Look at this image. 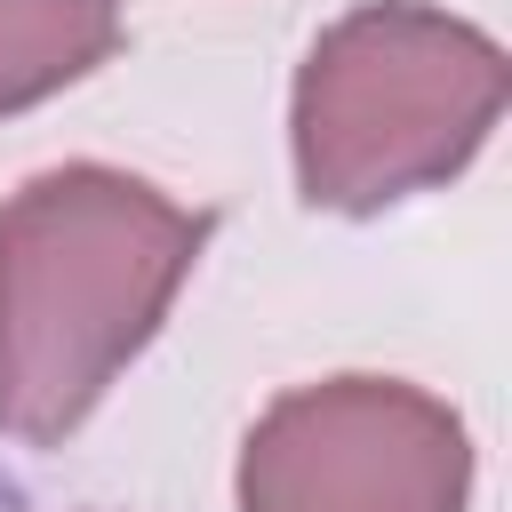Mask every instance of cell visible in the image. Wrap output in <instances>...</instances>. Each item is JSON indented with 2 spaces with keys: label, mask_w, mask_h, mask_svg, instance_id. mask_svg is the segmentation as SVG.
<instances>
[{
  "label": "cell",
  "mask_w": 512,
  "mask_h": 512,
  "mask_svg": "<svg viewBox=\"0 0 512 512\" xmlns=\"http://www.w3.org/2000/svg\"><path fill=\"white\" fill-rule=\"evenodd\" d=\"M240 512H464L472 432L400 376L288 384L240 440Z\"/></svg>",
  "instance_id": "cell-3"
},
{
  "label": "cell",
  "mask_w": 512,
  "mask_h": 512,
  "mask_svg": "<svg viewBox=\"0 0 512 512\" xmlns=\"http://www.w3.org/2000/svg\"><path fill=\"white\" fill-rule=\"evenodd\" d=\"M120 0H0V120L88 80L120 48Z\"/></svg>",
  "instance_id": "cell-4"
},
{
  "label": "cell",
  "mask_w": 512,
  "mask_h": 512,
  "mask_svg": "<svg viewBox=\"0 0 512 512\" xmlns=\"http://www.w3.org/2000/svg\"><path fill=\"white\" fill-rule=\"evenodd\" d=\"M504 96L512 64L480 24L424 0H368L336 16L296 64V184L312 208L376 216L464 176L504 120Z\"/></svg>",
  "instance_id": "cell-2"
},
{
  "label": "cell",
  "mask_w": 512,
  "mask_h": 512,
  "mask_svg": "<svg viewBox=\"0 0 512 512\" xmlns=\"http://www.w3.org/2000/svg\"><path fill=\"white\" fill-rule=\"evenodd\" d=\"M216 216L160 184L64 160L0 200V432L72 440L120 368L160 336Z\"/></svg>",
  "instance_id": "cell-1"
}]
</instances>
